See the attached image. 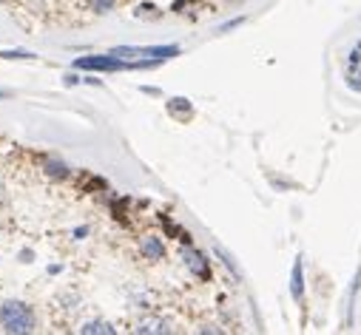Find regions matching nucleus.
<instances>
[{
	"mask_svg": "<svg viewBox=\"0 0 361 335\" xmlns=\"http://www.w3.org/2000/svg\"><path fill=\"white\" fill-rule=\"evenodd\" d=\"M92 6H94V12L106 15V12H111V9H114V0H92Z\"/></svg>",
	"mask_w": 361,
	"mask_h": 335,
	"instance_id": "obj_7",
	"label": "nucleus"
},
{
	"mask_svg": "<svg viewBox=\"0 0 361 335\" xmlns=\"http://www.w3.org/2000/svg\"><path fill=\"white\" fill-rule=\"evenodd\" d=\"M183 259H185V265H188L200 279H208V276H211V270H208V259L200 253V250H191V247H188L185 253H183Z\"/></svg>",
	"mask_w": 361,
	"mask_h": 335,
	"instance_id": "obj_2",
	"label": "nucleus"
},
{
	"mask_svg": "<svg viewBox=\"0 0 361 335\" xmlns=\"http://www.w3.org/2000/svg\"><path fill=\"white\" fill-rule=\"evenodd\" d=\"M140 247H142L145 259H154V262H157V259H162V256H165V244H162L157 236H145Z\"/></svg>",
	"mask_w": 361,
	"mask_h": 335,
	"instance_id": "obj_3",
	"label": "nucleus"
},
{
	"mask_svg": "<svg viewBox=\"0 0 361 335\" xmlns=\"http://www.w3.org/2000/svg\"><path fill=\"white\" fill-rule=\"evenodd\" d=\"M82 332H109V335H111L114 327H111L109 321H92V324H85V327H82Z\"/></svg>",
	"mask_w": 361,
	"mask_h": 335,
	"instance_id": "obj_5",
	"label": "nucleus"
},
{
	"mask_svg": "<svg viewBox=\"0 0 361 335\" xmlns=\"http://www.w3.org/2000/svg\"><path fill=\"white\" fill-rule=\"evenodd\" d=\"M290 293H293V298L299 301L302 298V293H305V284H302V259L293 265V282H290Z\"/></svg>",
	"mask_w": 361,
	"mask_h": 335,
	"instance_id": "obj_4",
	"label": "nucleus"
},
{
	"mask_svg": "<svg viewBox=\"0 0 361 335\" xmlns=\"http://www.w3.org/2000/svg\"><path fill=\"white\" fill-rule=\"evenodd\" d=\"M140 332H171V327L165 321H145L140 327Z\"/></svg>",
	"mask_w": 361,
	"mask_h": 335,
	"instance_id": "obj_6",
	"label": "nucleus"
},
{
	"mask_svg": "<svg viewBox=\"0 0 361 335\" xmlns=\"http://www.w3.org/2000/svg\"><path fill=\"white\" fill-rule=\"evenodd\" d=\"M358 49H361V46H358Z\"/></svg>",
	"mask_w": 361,
	"mask_h": 335,
	"instance_id": "obj_11",
	"label": "nucleus"
},
{
	"mask_svg": "<svg viewBox=\"0 0 361 335\" xmlns=\"http://www.w3.org/2000/svg\"><path fill=\"white\" fill-rule=\"evenodd\" d=\"M49 174H51V177H66L68 171H66L63 162H60V165H57V162H49Z\"/></svg>",
	"mask_w": 361,
	"mask_h": 335,
	"instance_id": "obj_9",
	"label": "nucleus"
},
{
	"mask_svg": "<svg viewBox=\"0 0 361 335\" xmlns=\"http://www.w3.org/2000/svg\"><path fill=\"white\" fill-rule=\"evenodd\" d=\"M0 327L6 332H15V335H23V332H32L37 327V318L32 312L29 304L23 301H6L0 304Z\"/></svg>",
	"mask_w": 361,
	"mask_h": 335,
	"instance_id": "obj_1",
	"label": "nucleus"
},
{
	"mask_svg": "<svg viewBox=\"0 0 361 335\" xmlns=\"http://www.w3.org/2000/svg\"><path fill=\"white\" fill-rule=\"evenodd\" d=\"M0 57H6V60H32L35 54H29V51H0Z\"/></svg>",
	"mask_w": 361,
	"mask_h": 335,
	"instance_id": "obj_8",
	"label": "nucleus"
},
{
	"mask_svg": "<svg viewBox=\"0 0 361 335\" xmlns=\"http://www.w3.org/2000/svg\"><path fill=\"white\" fill-rule=\"evenodd\" d=\"M4 97H9V94H6V91H0V100H4Z\"/></svg>",
	"mask_w": 361,
	"mask_h": 335,
	"instance_id": "obj_10",
	"label": "nucleus"
}]
</instances>
